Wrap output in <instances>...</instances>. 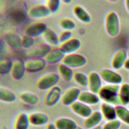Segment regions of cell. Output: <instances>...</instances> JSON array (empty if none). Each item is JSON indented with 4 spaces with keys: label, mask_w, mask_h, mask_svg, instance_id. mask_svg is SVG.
Wrapping results in <instances>:
<instances>
[{
    "label": "cell",
    "mask_w": 129,
    "mask_h": 129,
    "mask_svg": "<svg viewBox=\"0 0 129 129\" xmlns=\"http://www.w3.org/2000/svg\"><path fill=\"white\" fill-rule=\"evenodd\" d=\"M6 7V13L15 20H23L28 15L26 4L23 1H8Z\"/></svg>",
    "instance_id": "1"
},
{
    "label": "cell",
    "mask_w": 129,
    "mask_h": 129,
    "mask_svg": "<svg viewBox=\"0 0 129 129\" xmlns=\"http://www.w3.org/2000/svg\"><path fill=\"white\" fill-rule=\"evenodd\" d=\"M119 85L107 84L102 86L97 94L100 100L102 102L114 106L119 105L118 91Z\"/></svg>",
    "instance_id": "2"
},
{
    "label": "cell",
    "mask_w": 129,
    "mask_h": 129,
    "mask_svg": "<svg viewBox=\"0 0 129 129\" xmlns=\"http://www.w3.org/2000/svg\"><path fill=\"white\" fill-rule=\"evenodd\" d=\"M104 28L108 35L115 37L119 30V21L117 14L112 11L108 12L104 19Z\"/></svg>",
    "instance_id": "3"
},
{
    "label": "cell",
    "mask_w": 129,
    "mask_h": 129,
    "mask_svg": "<svg viewBox=\"0 0 129 129\" xmlns=\"http://www.w3.org/2000/svg\"><path fill=\"white\" fill-rule=\"evenodd\" d=\"M59 78L60 77L58 74L54 72H49L40 77L36 82V86L40 90H49L56 86L59 80Z\"/></svg>",
    "instance_id": "4"
},
{
    "label": "cell",
    "mask_w": 129,
    "mask_h": 129,
    "mask_svg": "<svg viewBox=\"0 0 129 129\" xmlns=\"http://www.w3.org/2000/svg\"><path fill=\"white\" fill-rule=\"evenodd\" d=\"M61 62L71 68H77L85 65L87 59L82 54L73 53L66 54Z\"/></svg>",
    "instance_id": "5"
},
{
    "label": "cell",
    "mask_w": 129,
    "mask_h": 129,
    "mask_svg": "<svg viewBox=\"0 0 129 129\" xmlns=\"http://www.w3.org/2000/svg\"><path fill=\"white\" fill-rule=\"evenodd\" d=\"M101 79L108 84L120 85L122 81L121 76L116 72L108 69H102L99 73Z\"/></svg>",
    "instance_id": "6"
},
{
    "label": "cell",
    "mask_w": 129,
    "mask_h": 129,
    "mask_svg": "<svg viewBox=\"0 0 129 129\" xmlns=\"http://www.w3.org/2000/svg\"><path fill=\"white\" fill-rule=\"evenodd\" d=\"M81 91L77 87H70L66 89L62 93L60 101L65 106H70L72 103L78 100Z\"/></svg>",
    "instance_id": "7"
},
{
    "label": "cell",
    "mask_w": 129,
    "mask_h": 129,
    "mask_svg": "<svg viewBox=\"0 0 129 129\" xmlns=\"http://www.w3.org/2000/svg\"><path fill=\"white\" fill-rule=\"evenodd\" d=\"M62 95L61 89L57 86L48 90L43 98L44 103L47 106H52L60 100Z\"/></svg>",
    "instance_id": "8"
},
{
    "label": "cell",
    "mask_w": 129,
    "mask_h": 129,
    "mask_svg": "<svg viewBox=\"0 0 129 129\" xmlns=\"http://www.w3.org/2000/svg\"><path fill=\"white\" fill-rule=\"evenodd\" d=\"M51 49V46L46 43L40 44L27 51L26 55L29 57V58H44Z\"/></svg>",
    "instance_id": "9"
},
{
    "label": "cell",
    "mask_w": 129,
    "mask_h": 129,
    "mask_svg": "<svg viewBox=\"0 0 129 129\" xmlns=\"http://www.w3.org/2000/svg\"><path fill=\"white\" fill-rule=\"evenodd\" d=\"M26 71L30 73H36L43 70L46 62L44 58H31L24 61Z\"/></svg>",
    "instance_id": "10"
},
{
    "label": "cell",
    "mask_w": 129,
    "mask_h": 129,
    "mask_svg": "<svg viewBox=\"0 0 129 129\" xmlns=\"http://www.w3.org/2000/svg\"><path fill=\"white\" fill-rule=\"evenodd\" d=\"M71 111L78 116L84 118L89 116L93 112L91 108L79 100H77L69 106Z\"/></svg>",
    "instance_id": "11"
},
{
    "label": "cell",
    "mask_w": 129,
    "mask_h": 129,
    "mask_svg": "<svg viewBox=\"0 0 129 129\" xmlns=\"http://www.w3.org/2000/svg\"><path fill=\"white\" fill-rule=\"evenodd\" d=\"M50 14L46 5L42 4L35 5L28 10V15L35 19L45 18L48 16Z\"/></svg>",
    "instance_id": "12"
},
{
    "label": "cell",
    "mask_w": 129,
    "mask_h": 129,
    "mask_svg": "<svg viewBox=\"0 0 129 129\" xmlns=\"http://www.w3.org/2000/svg\"><path fill=\"white\" fill-rule=\"evenodd\" d=\"M47 25L43 22H35L29 25L25 30V35L33 38L42 35L47 29Z\"/></svg>",
    "instance_id": "13"
},
{
    "label": "cell",
    "mask_w": 129,
    "mask_h": 129,
    "mask_svg": "<svg viewBox=\"0 0 129 129\" xmlns=\"http://www.w3.org/2000/svg\"><path fill=\"white\" fill-rule=\"evenodd\" d=\"M88 77V82L87 87L89 91L97 94L102 86V79L99 74L95 72H91L89 74Z\"/></svg>",
    "instance_id": "14"
},
{
    "label": "cell",
    "mask_w": 129,
    "mask_h": 129,
    "mask_svg": "<svg viewBox=\"0 0 129 129\" xmlns=\"http://www.w3.org/2000/svg\"><path fill=\"white\" fill-rule=\"evenodd\" d=\"M127 51L123 48H119L114 53L111 61L112 67L115 70L120 69L123 67L127 57Z\"/></svg>",
    "instance_id": "15"
},
{
    "label": "cell",
    "mask_w": 129,
    "mask_h": 129,
    "mask_svg": "<svg viewBox=\"0 0 129 129\" xmlns=\"http://www.w3.org/2000/svg\"><path fill=\"white\" fill-rule=\"evenodd\" d=\"M103 118L102 115L100 111H94L89 116L84 118L83 122V126L85 128L90 129L100 125Z\"/></svg>",
    "instance_id": "16"
},
{
    "label": "cell",
    "mask_w": 129,
    "mask_h": 129,
    "mask_svg": "<svg viewBox=\"0 0 129 129\" xmlns=\"http://www.w3.org/2000/svg\"><path fill=\"white\" fill-rule=\"evenodd\" d=\"M100 111L106 121L117 119L115 107L112 104L102 102L100 105Z\"/></svg>",
    "instance_id": "17"
},
{
    "label": "cell",
    "mask_w": 129,
    "mask_h": 129,
    "mask_svg": "<svg viewBox=\"0 0 129 129\" xmlns=\"http://www.w3.org/2000/svg\"><path fill=\"white\" fill-rule=\"evenodd\" d=\"M26 69L24 62L20 59H16L13 61V64L10 72L11 77L15 80H20L24 76Z\"/></svg>",
    "instance_id": "18"
},
{
    "label": "cell",
    "mask_w": 129,
    "mask_h": 129,
    "mask_svg": "<svg viewBox=\"0 0 129 129\" xmlns=\"http://www.w3.org/2000/svg\"><path fill=\"white\" fill-rule=\"evenodd\" d=\"M65 55V53L59 47H56L51 49L44 59L47 63L56 64L61 61Z\"/></svg>",
    "instance_id": "19"
},
{
    "label": "cell",
    "mask_w": 129,
    "mask_h": 129,
    "mask_svg": "<svg viewBox=\"0 0 129 129\" xmlns=\"http://www.w3.org/2000/svg\"><path fill=\"white\" fill-rule=\"evenodd\" d=\"M7 44L14 50H19L22 47L21 37L15 32H8L4 35Z\"/></svg>",
    "instance_id": "20"
},
{
    "label": "cell",
    "mask_w": 129,
    "mask_h": 129,
    "mask_svg": "<svg viewBox=\"0 0 129 129\" xmlns=\"http://www.w3.org/2000/svg\"><path fill=\"white\" fill-rule=\"evenodd\" d=\"M28 115L30 123L32 125L41 126L46 125L48 123V116L43 112H34Z\"/></svg>",
    "instance_id": "21"
},
{
    "label": "cell",
    "mask_w": 129,
    "mask_h": 129,
    "mask_svg": "<svg viewBox=\"0 0 129 129\" xmlns=\"http://www.w3.org/2000/svg\"><path fill=\"white\" fill-rule=\"evenodd\" d=\"M81 46L80 41L76 38H71L67 41L60 44L59 47L65 54L74 53Z\"/></svg>",
    "instance_id": "22"
},
{
    "label": "cell",
    "mask_w": 129,
    "mask_h": 129,
    "mask_svg": "<svg viewBox=\"0 0 129 129\" xmlns=\"http://www.w3.org/2000/svg\"><path fill=\"white\" fill-rule=\"evenodd\" d=\"M78 100L88 105H92L98 104L100 99L98 94L89 91H81L80 93Z\"/></svg>",
    "instance_id": "23"
},
{
    "label": "cell",
    "mask_w": 129,
    "mask_h": 129,
    "mask_svg": "<svg viewBox=\"0 0 129 129\" xmlns=\"http://www.w3.org/2000/svg\"><path fill=\"white\" fill-rule=\"evenodd\" d=\"M72 11L75 17L80 21L84 23H89L91 22V18L90 15L80 5H74L72 8Z\"/></svg>",
    "instance_id": "24"
},
{
    "label": "cell",
    "mask_w": 129,
    "mask_h": 129,
    "mask_svg": "<svg viewBox=\"0 0 129 129\" xmlns=\"http://www.w3.org/2000/svg\"><path fill=\"white\" fill-rule=\"evenodd\" d=\"M53 123L57 129H76L78 126L75 120L66 117L58 118Z\"/></svg>",
    "instance_id": "25"
},
{
    "label": "cell",
    "mask_w": 129,
    "mask_h": 129,
    "mask_svg": "<svg viewBox=\"0 0 129 129\" xmlns=\"http://www.w3.org/2000/svg\"><path fill=\"white\" fill-rule=\"evenodd\" d=\"M30 124L28 114L25 112H20L14 120L13 129H28Z\"/></svg>",
    "instance_id": "26"
},
{
    "label": "cell",
    "mask_w": 129,
    "mask_h": 129,
    "mask_svg": "<svg viewBox=\"0 0 129 129\" xmlns=\"http://www.w3.org/2000/svg\"><path fill=\"white\" fill-rule=\"evenodd\" d=\"M119 105H126L129 104V84H121L118 91Z\"/></svg>",
    "instance_id": "27"
},
{
    "label": "cell",
    "mask_w": 129,
    "mask_h": 129,
    "mask_svg": "<svg viewBox=\"0 0 129 129\" xmlns=\"http://www.w3.org/2000/svg\"><path fill=\"white\" fill-rule=\"evenodd\" d=\"M57 70L59 77L66 82L70 81L74 76V73L72 68L67 65L60 63L57 65Z\"/></svg>",
    "instance_id": "28"
},
{
    "label": "cell",
    "mask_w": 129,
    "mask_h": 129,
    "mask_svg": "<svg viewBox=\"0 0 129 129\" xmlns=\"http://www.w3.org/2000/svg\"><path fill=\"white\" fill-rule=\"evenodd\" d=\"M117 119L121 122L129 125V109L124 105L115 106Z\"/></svg>",
    "instance_id": "29"
},
{
    "label": "cell",
    "mask_w": 129,
    "mask_h": 129,
    "mask_svg": "<svg viewBox=\"0 0 129 129\" xmlns=\"http://www.w3.org/2000/svg\"><path fill=\"white\" fill-rule=\"evenodd\" d=\"M42 37L43 40L46 42V44L50 46H56L59 43L58 35L50 28H47L45 32L42 34Z\"/></svg>",
    "instance_id": "30"
},
{
    "label": "cell",
    "mask_w": 129,
    "mask_h": 129,
    "mask_svg": "<svg viewBox=\"0 0 129 129\" xmlns=\"http://www.w3.org/2000/svg\"><path fill=\"white\" fill-rule=\"evenodd\" d=\"M19 98L23 102L30 105H36L39 102L38 97L31 92H21L19 94Z\"/></svg>",
    "instance_id": "31"
},
{
    "label": "cell",
    "mask_w": 129,
    "mask_h": 129,
    "mask_svg": "<svg viewBox=\"0 0 129 129\" xmlns=\"http://www.w3.org/2000/svg\"><path fill=\"white\" fill-rule=\"evenodd\" d=\"M16 99L14 92L5 87L0 88V100L5 102H12Z\"/></svg>",
    "instance_id": "32"
},
{
    "label": "cell",
    "mask_w": 129,
    "mask_h": 129,
    "mask_svg": "<svg viewBox=\"0 0 129 129\" xmlns=\"http://www.w3.org/2000/svg\"><path fill=\"white\" fill-rule=\"evenodd\" d=\"M59 26L66 31H71L76 27L75 23L71 19L67 18H62L58 21Z\"/></svg>",
    "instance_id": "33"
},
{
    "label": "cell",
    "mask_w": 129,
    "mask_h": 129,
    "mask_svg": "<svg viewBox=\"0 0 129 129\" xmlns=\"http://www.w3.org/2000/svg\"><path fill=\"white\" fill-rule=\"evenodd\" d=\"M13 64V61L9 58H5L0 61V73L6 75L11 72Z\"/></svg>",
    "instance_id": "34"
},
{
    "label": "cell",
    "mask_w": 129,
    "mask_h": 129,
    "mask_svg": "<svg viewBox=\"0 0 129 129\" xmlns=\"http://www.w3.org/2000/svg\"><path fill=\"white\" fill-rule=\"evenodd\" d=\"M73 79L77 84L81 86L86 87L88 85V77L83 73L78 72L74 73Z\"/></svg>",
    "instance_id": "35"
},
{
    "label": "cell",
    "mask_w": 129,
    "mask_h": 129,
    "mask_svg": "<svg viewBox=\"0 0 129 129\" xmlns=\"http://www.w3.org/2000/svg\"><path fill=\"white\" fill-rule=\"evenodd\" d=\"M45 4L51 14L56 13L60 6V1L59 0H47Z\"/></svg>",
    "instance_id": "36"
},
{
    "label": "cell",
    "mask_w": 129,
    "mask_h": 129,
    "mask_svg": "<svg viewBox=\"0 0 129 129\" xmlns=\"http://www.w3.org/2000/svg\"><path fill=\"white\" fill-rule=\"evenodd\" d=\"M121 125V122L117 119L106 121L102 125V129H119Z\"/></svg>",
    "instance_id": "37"
},
{
    "label": "cell",
    "mask_w": 129,
    "mask_h": 129,
    "mask_svg": "<svg viewBox=\"0 0 129 129\" xmlns=\"http://www.w3.org/2000/svg\"><path fill=\"white\" fill-rule=\"evenodd\" d=\"M34 43V38L32 37L25 35L21 37L22 47L26 49L31 48Z\"/></svg>",
    "instance_id": "38"
},
{
    "label": "cell",
    "mask_w": 129,
    "mask_h": 129,
    "mask_svg": "<svg viewBox=\"0 0 129 129\" xmlns=\"http://www.w3.org/2000/svg\"><path fill=\"white\" fill-rule=\"evenodd\" d=\"M72 34V32L70 31H62L58 35L59 43L61 44L71 39Z\"/></svg>",
    "instance_id": "39"
},
{
    "label": "cell",
    "mask_w": 129,
    "mask_h": 129,
    "mask_svg": "<svg viewBox=\"0 0 129 129\" xmlns=\"http://www.w3.org/2000/svg\"><path fill=\"white\" fill-rule=\"evenodd\" d=\"M45 129H57L54 123L53 122H48L46 125Z\"/></svg>",
    "instance_id": "40"
},
{
    "label": "cell",
    "mask_w": 129,
    "mask_h": 129,
    "mask_svg": "<svg viewBox=\"0 0 129 129\" xmlns=\"http://www.w3.org/2000/svg\"><path fill=\"white\" fill-rule=\"evenodd\" d=\"M123 67L127 70L129 71V57H127L126 60L124 62Z\"/></svg>",
    "instance_id": "41"
},
{
    "label": "cell",
    "mask_w": 129,
    "mask_h": 129,
    "mask_svg": "<svg viewBox=\"0 0 129 129\" xmlns=\"http://www.w3.org/2000/svg\"><path fill=\"white\" fill-rule=\"evenodd\" d=\"M124 3H125V8L126 9V10L129 13V1H127V0L125 1Z\"/></svg>",
    "instance_id": "42"
},
{
    "label": "cell",
    "mask_w": 129,
    "mask_h": 129,
    "mask_svg": "<svg viewBox=\"0 0 129 129\" xmlns=\"http://www.w3.org/2000/svg\"><path fill=\"white\" fill-rule=\"evenodd\" d=\"M90 129H102V125H99L96 126L95 127H93L92 128H91Z\"/></svg>",
    "instance_id": "43"
},
{
    "label": "cell",
    "mask_w": 129,
    "mask_h": 129,
    "mask_svg": "<svg viewBox=\"0 0 129 129\" xmlns=\"http://www.w3.org/2000/svg\"><path fill=\"white\" fill-rule=\"evenodd\" d=\"M72 1L71 0H64V1H62V2L65 3V4H70Z\"/></svg>",
    "instance_id": "44"
},
{
    "label": "cell",
    "mask_w": 129,
    "mask_h": 129,
    "mask_svg": "<svg viewBox=\"0 0 129 129\" xmlns=\"http://www.w3.org/2000/svg\"><path fill=\"white\" fill-rule=\"evenodd\" d=\"M76 129H83V128L82 127H80V126H77V127Z\"/></svg>",
    "instance_id": "45"
},
{
    "label": "cell",
    "mask_w": 129,
    "mask_h": 129,
    "mask_svg": "<svg viewBox=\"0 0 129 129\" xmlns=\"http://www.w3.org/2000/svg\"><path fill=\"white\" fill-rule=\"evenodd\" d=\"M127 56L129 57V49H128V50L127 51Z\"/></svg>",
    "instance_id": "46"
},
{
    "label": "cell",
    "mask_w": 129,
    "mask_h": 129,
    "mask_svg": "<svg viewBox=\"0 0 129 129\" xmlns=\"http://www.w3.org/2000/svg\"><path fill=\"white\" fill-rule=\"evenodd\" d=\"M128 109H129V104H128Z\"/></svg>",
    "instance_id": "47"
},
{
    "label": "cell",
    "mask_w": 129,
    "mask_h": 129,
    "mask_svg": "<svg viewBox=\"0 0 129 129\" xmlns=\"http://www.w3.org/2000/svg\"></svg>",
    "instance_id": "48"
}]
</instances>
